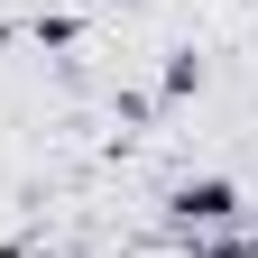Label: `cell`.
Masks as SVG:
<instances>
[{
  "mask_svg": "<svg viewBox=\"0 0 258 258\" xmlns=\"http://www.w3.org/2000/svg\"><path fill=\"white\" fill-rule=\"evenodd\" d=\"M0 258H46V249L37 240H0Z\"/></svg>",
  "mask_w": 258,
  "mask_h": 258,
  "instance_id": "2",
  "label": "cell"
},
{
  "mask_svg": "<svg viewBox=\"0 0 258 258\" xmlns=\"http://www.w3.org/2000/svg\"><path fill=\"white\" fill-rule=\"evenodd\" d=\"M166 221H175V240H212V231H231V221H240V184L194 175V184L166 194Z\"/></svg>",
  "mask_w": 258,
  "mask_h": 258,
  "instance_id": "1",
  "label": "cell"
}]
</instances>
